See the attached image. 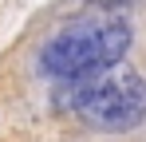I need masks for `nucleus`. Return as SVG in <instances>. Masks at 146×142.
Segmentation results:
<instances>
[{"label":"nucleus","instance_id":"1","mask_svg":"<svg viewBox=\"0 0 146 142\" xmlns=\"http://www.w3.org/2000/svg\"><path fill=\"white\" fill-rule=\"evenodd\" d=\"M130 51V24L119 16H87V20L67 24L63 32H55L44 51H40V67L44 75L59 83H75L99 75L107 67H119L122 55Z\"/></svg>","mask_w":146,"mask_h":142},{"label":"nucleus","instance_id":"2","mask_svg":"<svg viewBox=\"0 0 146 142\" xmlns=\"http://www.w3.org/2000/svg\"><path fill=\"white\" fill-rule=\"evenodd\" d=\"M67 103L83 126L103 134H122L146 122V79L126 67H107L99 75L75 79Z\"/></svg>","mask_w":146,"mask_h":142}]
</instances>
